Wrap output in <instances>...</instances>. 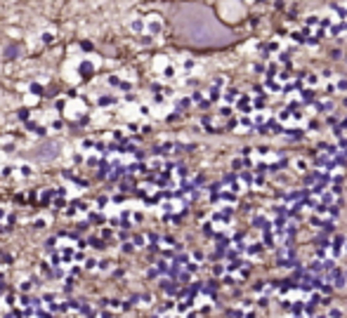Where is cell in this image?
<instances>
[{
	"mask_svg": "<svg viewBox=\"0 0 347 318\" xmlns=\"http://www.w3.org/2000/svg\"><path fill=\"white\" fill-rule=\"evenodd\" d=\"M177 40L191 50H224L234 45L239 35L206 5H182L173 19Z\"/></svg>",
	"mask_w": 347,
	"mask_h": 318,
	"instance_id": "6da1fadb",
	"label": "cell"
}]
</instances>
